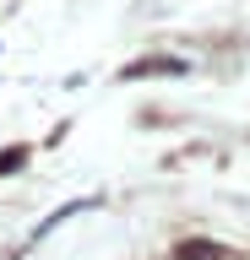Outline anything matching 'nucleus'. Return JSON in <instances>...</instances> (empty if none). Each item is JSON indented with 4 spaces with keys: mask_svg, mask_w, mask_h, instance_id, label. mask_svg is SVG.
<instances>
[{
    "mask_svg": "<svg viewBox=\"0 0 250 260\" xmlns=\"http://www.w3.org/2000/svg\"><path fill=\"white\" fill-rule=\"evenodd\" d=\"M185 65L180 60H142V65H125V76H180Z\"/></svg>",
    "mask_w": 250,
    "mask_h": 260,
    "instance_id": "obj_2",
    "label": "nucleus"
},
{
    "mask_svg": "<svg viewBox=\"0 0 250 260\" xmlns=\"http://www.w3.org/2000/svg\"><path fill=\"white\" fill-rule=\"evenodd\" d=\"M174 260H229V244H217V239H185V244H174Z\"/></svg>",
    "mask_w": 250,
    "mask_h": 260,
    "instance_id": "obj_1",
    "label": "nucleus"
},
{
    "mask_svg": "<svg viewBox=\"0 0 250 260\" xmlns=\"http://www.w3.org/2000/svg\"><path fill=\"white\" fill-rule=\"evenodd\" d=\"M22 162H27V146H22V141H11V146H0V179H6V174H17Z\"/></svg>",
    "mask_w": 250,
    "mask_h": 260,
    "instance_id": "obj_3",
    "label": "nucleus"
}]
</instances>
